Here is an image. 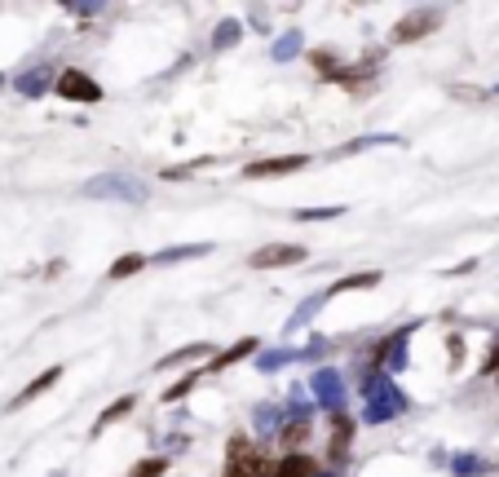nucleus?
Wrapping results in <instances>:
<instances>
[{
	"label": "nucleus",
	"mask_w": 499,
	"mask_h": 477,
	"mask_svg": "<svg viewBox=\"0 0 499 477\" xmlns=\"http://www.w3.org/2000/svg\"><path fill=\"white\" fill-rule=\"evenodd\" d=\"M58 93H62L67 102H98V98H102L98 80H93V76H85V71H76V67L58 76Z\"/></svg>",
	"instance_id": "nucleus-1"
},
{
	"label": "nucleus",
	"mask_w": 499,
	"mask_h": 477,
	"mask_svg": "<svg viewBox=\"0 0 499 477\" xmlns=\"http://www.w3.org/2000/svg\"><path fill=\"white\" fill-rule=\"evenodd\" d=\"M296 261H305V247H296V243H274V247L252 252V265H256V270H270V265H296Z\"/></svg>",
	"instance_id": "nucleus-2"
},
{
	"label": "nucleus",
	"mask_w": 499,
	"mask_h": 477,
	"mask_svg": "<svg viewBox=\"0 0 499 477\" xmlns=\"http://www.w3.org/2000/svg\"><path fill=\"white\" fill-rule=\"evenodd\" d=\"M310 159L305 155H283V159H261V164H248V173L244 177H252V182H261V177H283V173H296V168H305Z\"/></svg>",
	"instance_id": "nucleus-3"
},
{
	"label": "nucleus",
	"mask_w": 499,
	"mask_h": 477,
	"mask_svg": "<svg viewBox=\"0 0 499 477\" xmlns=\"http://www.w3.org/2000/svg\"><path fill=\"white\" fill-rule=\"evenodd\" d=\"M350 438H354V420H350V416H336V420H332V460H345Z\"/></svg>",
	"instance_id": "nucleus-4"
},
{
	"label": "nucleus",
	"mask_w": 499,
	"mask_h": 477,
	"mask_svg": "<svg viewBox=\"0 0 499 477\" xmlns=\"http://www.w3.org/2000/svg\"><path fill=\"white\" fill-rule=\"evenodd\" d=\"M274 477H318V465H314L310 456H287V460L274 469Z\"/></svg>",
	"instance_id": "nucleus-5"
},
{
	"label": "nucleus",
	"mask_w": 499,
	"mask_h": 477,
	"mask_svg": "<svg viewBox=\"0 0 499 477\" xmlns=\"http://www.w3.org/2000/svg\"><path fill=\"white\" fill-rule=\"evenodd\" d=\"M58 376H62V367H49L44 376H36V380H31V384H27V389H22V393L13 398V407H22V402H31L36 393H44L49 384H58Z\"/></svg>",
	"instance_id": "nucleus-6"
},
{
	"label": "nucleus",
	"mask_w": 499,
	"mask_h": 477,
	"mask_svg": "<svg viewBox=\"0 0 499 477\" xmlns=\"http://www.w3.org/2000/svg\"><path fill=\"white\" fill-rule=\"evenodd\" d=\"M252 350H256V341H239V345H230V350H226V354L221 358H213V371H226V367H230V362H239V358H248Z\"/></svg>",
	"instance_id": "nucleus-7"
},
{
	"label": "nucleus",
	"mask_w": 499,
	"mask_h": 477,
	"mask_svg": "<svg viewBox=\"0 0 499 477\" xmlns=\"http://www.w3.org/2000/svg\"><path fill=\"white\" fill-rule=\"evenodd\" d=\"M429 22H433L429 13H415V18H406V22L398 27V40H420V36L429 31Z\"/></svg>",
	"instance_id": "nucleus-8"
},
{
	"label": "nucleus",
	"mask_w": 499,
	"mask_h": 477,
	"mask_svg": "<svg viewBox=\"0 0 499 477\" xmlns=\"http://www.w3.org/2000/svg\"><path fill=\"white\" fill-rule=\"evenodd\" d=\"M141 265H146V256H141V252H128V256H120V261L111 265V274H107V279H128V274H137Z\"/></svg>",
	"instance_id": "nucleus-9"
},
{
	"label": "nucleus",
	"mask_w": 499,
	"mask_h": 477,
	"mask_svg": "<svg viewBox=\"0 0 499 477\" xmlns=\"http://www.w3.org/2000/svg\"><path fill=\"white\" fill-rule=\"evenodd\" d=\"M375 283H380V274H354V279H345V283H336V287H332V296H341V292H350V287H375Z\"/></svg>",
	"instance_id": "nucleus-10"
},
{
	"label": "nucleus",
	"mask_w": 499,
	"mask_h": 477,
	"mask_svg": "<svg viewBox=\"0 0 499 477\" xmlns=\"http://www.w3.org/2000/svg\"><path fill=\"white\" fill-rule=\"evenodd\" d=\"M208 354V345H186V350H177V354L159 358V367H177V362H186V358H204Z\"/></svg>",
	"instance_id": "nucleus-11"
},
{
	"label": "nucleus",
	"mask_w": 499,
	"mask_h": 477,
	"mask_svg": "<svg viewBox=\"0 0 499 477\" xmlns=\"http://www.w3.org/2000/svg\"><path fill=\"white\" fill-rule=\"evenodd\" d=\"M133 402H137V398L128 393V398H120L116 407H107V411H102V424H111V420H120V416H128V411H133Z\"/></svg>",
	"instance_id": "nucleus-12"
},
{
	"label": "nucleus",
	"mask_w": 499,
	"mask_h": 477,
	"mask_svg": "<svg viewBox=\"0 0 499 477\" xmlns=\"http://www.w3.org/2000/svg\"><path fill=\"white\" fill-rule=\"evenodd\" d=\"M159 473H164V460H141L133 469V477H159Z\"/></svg>",
	"instance_id": "nucleus-13"
},
{
	"label": "nucleus",
	"mask_w": 499,
	"mask_h": 477,
	"mask_svg": "<svg viewBox=\"0 0 499 477\" xmlns=\"http://www.w3.org/2000/svg\"><path fill=\"white\" fill-rule=\"evenodd\" d=\"M487 371H499V350L491 354V362H487Z\"/></svg>",
	"instance_id": "nucleus-14"
}]
</instances>
